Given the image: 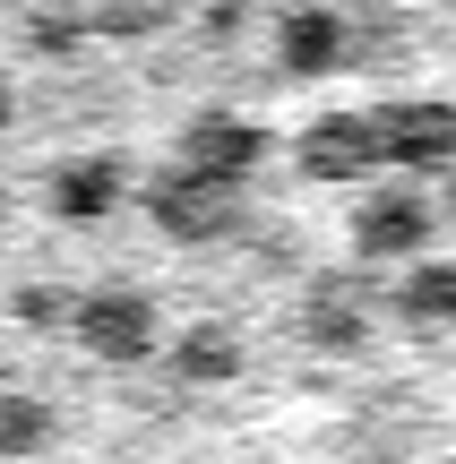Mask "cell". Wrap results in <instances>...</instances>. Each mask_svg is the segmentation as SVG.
<instances>
[{"label":"cell","mask_w":456,"mask_h":464,"mask_svg":"<svg viewBox=\"0 0 456 464\" xmlns=\"http://www.w3.org/2000/svg\"><path fill=\"white\" fill-rule=\"evenodd\" d=\"M0 121H9V86H0Z\"/></svg>","instance_id":"obj_3"},{"label":"cell","mask_w":456,"mask_h":464,"mask_svg":"<svg viewBox=\"0 0 456 464\" xmlns=\"http://www.w3.org/2000/svg\"><path fill=\"white\" fill-rule=\"evenodd\" d=\"M344 61V17L336 9H293L285 17V69H302V78H319V69Z\"/></svg>","instance_id":"obj_2"},{"label":"cell","mask_w":456,"mask_h":464,"mask_svg":"<svg viewBox=\"0 0 456 464\" xmlns=\"http://www.w3.org/2000/svg\"><path fill=\"white\" fill-rule=\"evenodd\" d=\"M379 147L396 164H440V155H456V112L448 103H405V112L379 121Z\"/></svg>","instance_id":"obj_1"}]
</instances>
